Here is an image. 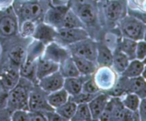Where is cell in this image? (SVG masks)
I'll return each instance as SVG.
<instances>
[{
    "instance_id": "obj_1",
    "label": "cell",
    "mask_w": 146,
    "mask_h": 121,
    "mask_svg": "<svg viewBox=\"0 0 146 121\" xmlns=\"http://www.w3.org/2000/svg\"><path fill=\"white\" fill-rule=\"evenodd\" d=\"M68 2L80 18L90 37L99 40L104 28L101 23L97 2L95 0H68Z\"/></svg>"
},
{
    "instance_id": "obj_2",
    "label": "cell",
    "mask_w": 146,
    "mask_h": 121,
    "mask_svg": "<svg viewBox=\"0 0 146 121\" xmlns=\"http://www.w3.org/2000/svg\"><path fill=\"white\" fill-rule=\"evenodd\" d=\"M64 0H14L12 7L18 17L19 24L26 20L35 22L43 21L44 16L52 4H58Z\"/></svg>"
},
{
    "instance_id": "obj_3",
    "label": "cell",
    "mask_w": 146,
    "mask_h": 121,
    "mask_svg": "<svg viewBox=\"0 0 146 121\" xmlns=\"http://www.w3.org/2000/svg\"><path fill=\"white\" fill-rule=\"evenodd\" d=\"M19 68L0 53V110L5 108L8 94L20 79Z\"/></svg>"
},
{
    "instance_id": "obj_4",
    "label": "cell",
    "mask_w": 146,
    "mask_h": 121,
    "mask_svg": "<svg viewBox=\"0 0 146 121\" xmlns=\"http://www.w3.org/2000/svg\"><path fill=\"white\" fill-rule=\"evenodd\" d=\"M97 5L104 29L117 27L119 22L127 15L126 0H100Z\"/></svg>"
},
{
    "instance_id": "obj_5",
    "label": "cell",
    "mask_w": 146,
    "mask_h": 121,
    "mask_svg": "<svg viewBox=\"0 0 146 121\" xmlns=\"http://www.w3.org/2000/svg\"><path fill=\"white\" fill-rule=\"evenodd\" d=\"M31 40L32 38H24L20 34L10 39L0 40V53L20 67L25 59L27 47Z\"/></svg>"
},
{
    "instance_id": "obj_6",
    "label": "cell",
    "mask_w": 146,
    "mask_h": 121,
    "mask_svg": "<svg viewBox=\"0 0 146 121\" xmlns=\"http://www.w3.org/2000/svg\"><path fill=\"white\" fill-rule=\"evenodd\" d=\"M34 84L29 80L20 77L18 83L9 92L7 97L5 108L11 116L16 110L29 111V96Z\"/></svg>"
},
{
    "instance_id": "obj_7",
    "label": "cell",
    "mask_w": 146,
    "mask_h": 121,
    "mask_svg": "<svg viewBox=\"0 0 146 121\" xmlns=\"http://www.w3.org/2000/svg\"><path fill=\"white\" fill-rule=\"evenodd\" d=\"M19 34L18 17L12 7L0 11V40H6Z\"/></svg>"
},
{
    "instance_id": "obj_8",
    "label": "cell",
    "mask_w": 146,
    "mask_h": 121,
    "mask_svg": "<svg viewBox=\"0 0 146 121\" xmlns=\"http://www.w3.org/2000/svg\"><path fill=\"white\" fill-rule=\"evenodd\" d=\"M144 26L145 24L143 22L128 14L124 17L117 25L123 37L136 41L143 40Z\"/></svg>"
},
{
    "instance_id": "obj_9",
    "label": "cell",
    "mask_w": 146,
    "mask_h": 121,
    "mask_svg": "<svg viewBox=\"0 0 146 121\" xmlns=\"http://www.w3.org/2000/svg\"><path fill=\"white\" fill-rule=\"evenodd\" d=\"M119 76L112 66H97L92 77L100 91L108 92L116 84Z\"/></svg>"
},
{
    "instance_id": "obj_10",
    "label": "cell",
    "mask_w": 146,
    "mask_h": 121,
    "mask_svg": "<svg viewBox=\"0 0 146 121\" xmlns=\"http://www.w3.org/2000/svg\"><path fill=\"white\" fill-rule=\"evenodd\" d=\"M71 55L84 57L96 63L97 41L90 37L67 46Z\"/></svg>"
},
{
    "instance_id": "obj_11",
    "label": "cell",
    "mask_w": 146,
    "mask_h": 121,
    "mask_svg": "<svg viewBox=\"0 0 146 121\" xmlns=\"http://www.w3.org/2000/svg\"><path fill=\"white\" fill-rule=\"evenodd\" d=\"M90 37L88 32L84 28H61L57 29L55 41L63 46L67 47L70 45Z\"/></svg>"
},
{
    "instance_id": "obj_12",
    "label": "cell",
    "mask_w": 146,
    "mask_h": 121,
    "mask_svg": "<svg viewBox=\"0 0 146 121\" xmlns=\"http://www.w3.org/2000/svg\"><path fill=\"white\" fill-rule=\"evenodd\" d=\"M53 109L47 101V93L45 92L37 83H35L29 96V111L48 112Z\"/></svg>"
},
{
    "instance_id": "obj_13",
    "label": "cell",
    "mask_w": 146,
    "mask_h": 121,
    "mask_svg": "<svg viewBox=\"0 0 146 121\" xmlns=\"http://www.w3.org/2000/svg\"><path fill=\"white\" fill-rule=\"evenodd\" d=\"M70 8V6L68 0L66 1L64 0L63 2L58 4H52L44 16L43 22L52 25L57 29L61 28L64 17Z\"/></svg>"
},
{
    "instance_id": "obj_14",
    "label": "cell",
    "mask_w": 146,
    "mask_h": 121,
    "mask_svg": "<svg viewBox=\"0 0 146 121\" xmlns=\"http://www.w3.org/2000/svg\"><path fill=\"white\" fill-rule=\"evenodd\" d=\"M70 55L71 54L67 47L61 46L56 41H53L46 46L42 57L59 65Z\"/></svg>"
},
{
    "instance_id": "obj_15",
    "label": "cell",
    "mask_w": 146,
    "mask_h": 121,
    "mask_svg": "<svg viewBox=\"0 0 146 121\" xmlns=\"http://www.w3.org/2000/svg\"><path fill=\"white\" fill-rule=\"evenodd\" d=\"M56 36H57V28L41 21L37 22L35 31L32 38L40 41L45 46H46L49 43L55 41Z\"/></svg>"
},
{
    "instance_id": "obj_16",
    "label": "cell",
    "mask_w": 146,
    "mask_h": 121,
    "mask_svg": "<svg viewBox=\"0 0 146 121\" xmlns=\"http://www.w3.org/2000/svg\"><path fill=\"white\" fill-rule=\"evenodd\" d=\"M64 77L58 71L38 80L37 84L47 94L54 92L63 88Z\"/></svg>"
},
{
    "instance_id": "obj_17",
    "label": "cell",
    "mask_w": 146,
    "mask_h": 121,
    "mask_svg": "<svg viewBox=\"0 0 146 121\" xmlns=\"http://www.w3.org/2000/svg\"><path fill=\"white\" fill-rule=\"evenodd\" d=\"M125 94H135L140 99L146 97V79L142 76L131 78L125 77Z\"/></svg>"
},
{
    "instance_id": "obj_18",
    "label": "cell",
    "mask_w": 146,
    "mask_h": 121,
    "mask_svg": "<svg viewBox=\"0 0 146 121\" xmlns=\"http://www.w3.org/2000/svg\"><path fill=\"white\" fill-rule=\"evenodd\" d=\"M110 97L111 96L106 92H100L88 103L91 112L92 120L99 119Z\"/></svg>"
},
{
    "instance_id": "obj_19",
    "label": "cell",
    "mask_w": 146,
    "mask_h": 121,
    "mask_svg": "<svg viewBox=\"0 0 146 121\" xmlns=\"http://www.w3.org/2000/svg\"><path fill=\"white\" fill-rule=\"evenodd\" d=\"M127 14L146 24V0H126Z\"/></svg>"
},
{
    "instance_id": "obj_20",
    "label": "cell",
    "mask_w": 146,
    "mask_h": 121,
    "mask_svg": "<svg viewBox=\"0 0 146 121\" xmlns=\"http://www.w3.org/2000/svg\"><path fill=\"white\" fill-rule=\"evenodd\" d=\"M123 36L118 27L104 29L99 40H102L113 52L116 50L122 40Z\"/></svg>"
},
{
    "instance_id": "obj_21",
    "label": "cell",
    "mask_w": 146,
    "mask_h": 121,
    "mask_svg": "<svg viewBox=\"0 0 146 121\" xmlns=\"http://www.w3.org/2000/svg\"><path fill=\"white\" fill-rule=\"evenodd\" d=\"M59 65L51 61V60L40 57L38 58L37 62H36V77L37 79L40 80V78L46 77L53 72H56L58 71Z\"/></svg>"
},
{
    "instance_id": "obj_22",
    "label": "cell",
    "mask_w": 146,
    "mask_h": 121,
    "mask_svg": "<svg viewBox=\"0 0 146 121\" xmlns=\"http://www.w3.org/2000/svg\"><path fill=\"white\" fill-rule=\"evenodd\" d=\"M90 77H91V76L79 75L78 77L64 78L63 88L66 90V92L69 94V95H74L76 94H78L82 91L84 83Z\"/></svg>"
},
{
    "instance_id": "obj_23",
    "label": "cell",
    "mask_w": 146,
    "mask_h": 121,
    "mask_svg": "<svg viewBox=\"0 0 146 121\" xmlns=\"http://www.w3.org/2000/svg\"><path fill=\"white\" fill-rule=\"evenodd\" d=\"M97 41L96 65L97 66H111L113 61V51L102 40Z\"/></svg>"
},
{
    "instance_id": "obj_24",
    "label": "cell",
    "mask_w": 146,
    "mask_h": 121,
    "mask_svg": "<svg viewBox=\"0 0 146 121\" xmlns=\"http://www.w3.org/2000/svg\"><path fill=\"white\" fill-rule=\"evenodd\" d=\"M73 60L78 69L80 75L83 76H92L97 68V65L96 62L85 58L84 57L77 56V55H71Z\"/></svg>"
},
{
    "instance_id": "obj_25",
    "label": "cell",
    "mask_w": 146,
    "mask_h": 121,
    "mask_svg": "<svg viewBox=\"0 0 146 121\" xmlns=\"http://www.w3.org/2000/svg\"><path fill=\"white\" fill-rule=\"evenodd\" d=\"M45 47L46 46L43 43L32 38L29 44L28 45L26 57L24 60L29 62H36L38 58L43 55Z\"/></svg>"
},
{
    "instance_id": "obj_26",
    "label": "cell",
    "mask_w": 146,
    "mask_h": 121,
    "mask_svg": "<svg viewBox=\"0 0 146 121\" xmlns=\"http://www.w3.org/2000/svg\"><path fill=\"white\" fill-rule=\"evenodd\" d=\"M58 71L64 78L78 77L80 75L78 69L74 62V60H73L71 55L69 58H65L64 61H62L59 64Z\"/></svg>"
},
{
    "instance_id": "obj_27",
    "label": "cell",
    "mask_w": 146,
    "mask_h": 121,
    "mask_svg": "<svg viewBox=\"0 0 146 121\" xmlns=\"http://www.w3.org/2000/svg\"><path fill=\"white\" fill-rule=\"evenodd\" d=\"M129 62L130 59L128 57L120 50L116 49L113 52V61L111 66L119 75L122 74V72L127 67Z\"/></svg>"
},
{
    "instance_id": "obj_28",
    "label": "cell",
    "mask_w": 146,
    "mask_h": 121,
    "mask_svg": "<svg viewBox=\"0 0 146 121\" xmlns=\"http://www.w3.org/2000/svg\"><path fill=\"white\" fill-rule=\"evenodd\" d=\"M36 62H29L24 60L19 68L20 77L29 80L33 83H37L38 79L36 77Z\"/></svg>"
},
{
    "instance_id": "obj_29",
    "label": "cell",
    "mask_w": 146,
    "mask_h": 121,
    "mask_svg": "<svg viewBox=\"0 0 146 121\" xmlns=\"http://www.w3.org/2000/svg\"><path fill=\"white\" fill-rule=\"evenodd\" d=\"M144 65H145L142 60H139L137 58L130 60L127 67L122 72L121 76H124L129 78L142 76L143 70H144Z\"/></svg>"
},
{
    "instance_id": "obj_30",
    "label": "cell",
    "mask_w": 146,
    "mask_h": 121,
    "mask_svg": "<svg viewBox=\"0 0 146 121\" xmlns=\"http://www.w3.org/2000/svg\"><path fill=\"white\" fill-rule=\"evenodd\" d=\"M69 94L64 88H62L58 90L47 94V101L53 109H56L66 102L69 100Z\"/></svg>"
},
{
    "instance_id": "obj_31",
    "label": "cell",
    "mask_w": 146,
    "mask_h": 121,
    "mask_svg": "<svg viewBox=\"0 0 146 121\" xmlns=\"http://www.w3.org/2000/svg\"><path fill=\"white\" fill-rule=\"evenodd\" d=\"M136 46H137L136 40L123 37L117 49L124 52L130 60H132L136 58Z\"/></svg>"
},
{
    "instance_id": "obj_32",
    "label": "cell",
    "mask_w": 146,
    "mask_h": 121,
    "mask_svg": "<svg viewBox=\"0 0 146 121\" xmlns=\"http://www.w3.org/2000/svg\"><path fill=\"white\" fill-rule=\"evenodd\" d=\"M77 106H78V104H76L74 101H72L71 100L69 99L63 105L56 108L55 111L58 114H60L65 120H70L75 114Z\"/></svg>"
},
{
    "instance_id": "obj_33",
    "label": "cell",
    "mask_w": 146,
    "mask_h": 121,
    "mask_svg": "<svg viewBox=\"0 0 146 121\" xmlns=\"http://www.w3.org/2000/svg\"><path fill=\"white\" fill-rule=\"evenodd\" d=\"M62 28H84V24L78 15L70 8L64 17Z\"/></svg>"
},
{
    "instance_id": "obj_34",
    "label": "cell",
    "mask_w": 146,
    "mask_h": 121,
    "mask_svg": "<svg viewBox=\"0 0 146 121\" xmlns=\"http://www.w3.org/2000/svg\"><path fill=\"white\" fill-rule=\"evenodd\" d=\"M71 121H90L92 120L91 112L88 103L78 104L74 116L70 119Z\"/></svg>"
},
{
    "instance_id": "obj_35",
    "label": "cell",
    "mask_w": 146,
    "mask_h": 121,
    "mask_svg": "<svg viewBox=\"0 0 146 121\" xmlns=\"http://www.w3.org/2000/svg\"><path fill=\"white\" fill-rule=\"evenodd\" d=\"M112 101V121H122L125 107L124 106L120 97L111 96Z\"/></svg>"
},
{
    "instance_id": "obj_36",
    "label": "cell",
    "mask_w": 146,
    "mask_h": 121,
    "mask_svg": "<svg viewBox=\"0 0 146 121\" xmlns=\"http://www.w3.org/2000/svg\"><path fill=\"white\" fill-rule=\"evenodd\" d=\"M121 101L124 105V106L131 111H137L139 103H140V98L135 95V94H125L120 97Z\"/></svg>"
},
{
    "instance_id": "obj_37",
    "label": "cell",
    "mask_w": 146,
    "mask_h": 121,
    "mask_svg": "<svg viewBox=\"0 0 146 121\" xmlns=\"http://www.w3.org/2000/svg\"><path fill=\"white\" fill-rule=\"evenodd\" d=\"M36 25L37 22L31 20L23 21L19 24V34L24 38H32L35 31Z\"/></svg>"
},
{
    "instance_id": "obj_38",
    "label": "cell",
    "mask_w": 146,
    "mask_h": 121,
    "mask_svg": "<svg viewBox=\"0 0 146 121\" xmlns=\"http://www.w3.org/2000/svg\"><path fill=\"white\" fill-rule=\"evenodd\" d=\"M102 92V91H101ZM100 93V92H99ZM98 94V93H97ZM97 94H88L84 92H80L74 95H70L69 99L74 101L76 104H82V103H89Z\"/></svg>"
},
{
    "instance_id": "obj_39",
    "label": "cell",
    "mask_w": 146,
    "mask_h": 121,
    "mask_svg": "<svg viewBox=\"0 0 146 121\" xmlns=\"http://www.w3.org/2000/svg\"><path fill=\"white\" fill-rule=\"evenodd\" d=\"M82 92L84 93H88V94H97L99 92H101L98 89V87L96 86V83L93 80L92 76L90 77L87 80H85V82L83 84V88H82Z\"/></svg>"
},
{
    "instance_id": "obj_40",
    "label": "cell",
    "mask_w": 146,
    "mask_h": 121,
    "mask_svg": "<svg viewBox=\"0 0 146 121\" xmlns=\"http://www.w3.org/2000/svg\"><path fill=\"white\" fill-rule=\"evenodd\" d=\"M146 57V41L143 40H140L137 41L136 46V58L139 60H143Z\"/></svg>"
},
{
    "instance_id": "obj_41",
    "label": "cell",
    "mask_w": 146,
    "mask_h": 121,
    "mask_svg": "<svg viewBox=\"0 0 146 121\" xmlns=\"http://www.w3.org/2000/svg\"><path fill=\"white\" fill-rule=\"evenodd\" d=\"M12 121H29V111L27 110H16L11 116Z\"/></svg>"
},
{
    "instance_id": "obj_42",
    "label": "cell",
    "mask_w": 146,
    "mask_h": 121,
    "mask_svg": "<svg viewBox=\"0 0 146 121\" xmlns=\"http://www.w3.org/2000/svg\"><path fill=\"white\" fill-rule=\"evenodd\" d=\"M46 121V115L43 112H34L29 111V121Z\"/></svg>"
},
{
    "instance_id": "obj_43",
    "label": "cell",
    "mask_w": 146,
    "mask_h": 121,
    "mask_svg": "<svg viewBox=\"0 0 146 121\" xmlns=\"http://www.w3.org/2000/svg\"><path fill=\"white\" fill-rule=\"evenodd\" d=\"M46 118V121H65V119L58 114L55 110L48 111L44 112Z\"/></svg>"
},
{
    "instance_id": "obj_44",
    "label": "cell",
    "mask_w": 146,
    "mask_h": 121,
    "mask_svg": "<svg viewBox=\"0 0 146 121\" xmlns=\"http://www.w3.org/2000/svg\"><path fill=\"white\" fill-rule=\"evenodd\" d=\"M137 111L139 113L140 120L146 121V97L142 98L140 100V103H139Z\"/></svg>"
},
{
    "instance_id": "obj_45",
    "label": "cell",
    "mask_w": 146,
    "mask_h": 121,
    "mask_svg": "<svg viewBox=\"0 0 146 121\" xmlns=\"http://www.w3.org/2000/svg\"><path fill=\"white\" fill-rule=\"evenodd\" d=\"M14 0H0V11L8 8L13 5Z\"/></svg>"
},
{
    "instance_id": "obj_46",
    "label": "cell",
    "mask_w": 146,
    "mask_h": 121,
    "mask_svg": "<svg viewBox=\"0 0 146 121\" xmlns=\"http://www.w3.org/2000/svg\"><path fill=\"white\" fill-rule=\"evenodd\" d=\"M143 40L146 41V24L144 26V30H143Z\"/></svg>"
},
{
    "instance_id": "obj_47",
    "label": "cell",
    "mask_w": 146,
    "mask_h": 121,
    "mask_svg": "<svg viewBox=\"0 0 146 121\" xmlns=\"http://www.w3.org/2000/svg\"><path fill=\"white\" fill-rule=\"evenodd\" d=\"M142 77H144V78L146 79V65H144V70H143V74H142Z\"/></svg>"
},
{
    "instance_id": "obj_48",
    "label": "cell",
    "mask_w": 146,
    "mask_h": 121,
    "mask_svg": "<svg viewBox=\"0 0 146 121\" xmlns=\"http://www.w3.org/2000/svg\"><path fill=\"white\" fill-rule=\"evenodd\" d=\"M143 62L144 63V65H146V57H145V58H144V59L143 60Z\"/></svg>"
},
{
    "instance_id": "obj_49",
    "label": "cell",
    "mask_w": 146,
    "mask_h": 121,
    "mask_svg": "<svg viewBox=\"0 0 146 121\" xmlns=\"http://www.w3.org/2000/svg\"><path fill=\"white\" fill-rule=\"evenodd\" d=\"M19 1H27V0H19Z\"/></svg>"
},
{
    "instance_id": "obj_50",
    "label": "cell",
    "mask_w": 146,
    "mask_h": 121,
    "mask_svg": "<svg viewBox=\"0 0 146 121\" xmlns=\"http://www.w3.org/2000/svg\"><path fill=\"white\" fill-rule=\"evenodd\" d=\"M95 1H96V2H98V1H100V0H95Z\"/></svg>"
}]
</instances>
